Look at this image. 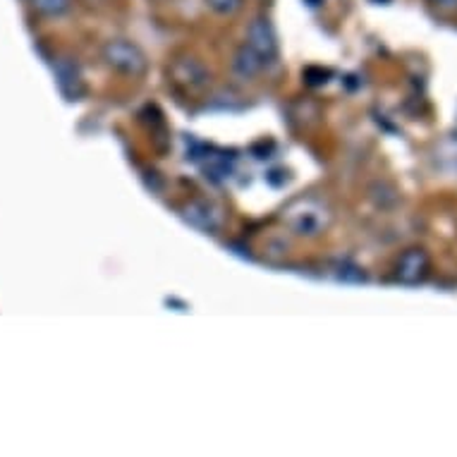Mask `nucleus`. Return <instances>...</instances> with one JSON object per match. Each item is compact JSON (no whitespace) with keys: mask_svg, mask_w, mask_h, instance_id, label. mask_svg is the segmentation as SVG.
<instances>
[{"mask_svg":"<svg viewBox=\"0 0 457 457\" xmlns=\"http://www.w3.org/2000/svg\"><path fill=\"white\" fill-rule=\"evenodd\" d=\"M104 58L112 70H118L122 75L139 77L146 72V55H144V51L137 44H132V41H125V38L108 41L104 48Z\"/></svg>","mask_w":457,"mask_h":457,"instance_id":"1","label":"nucleus"},{"mask_svg":"<svg viewBox=\"0 0 457 457\" xmlns=\"http://www.w3.org/2000/svg\"><path fill=\"white\" fill-rule=\"evenodd\" d=\"M247 44L254 48L263 61L269 62L278 55V38L276 31L270 27L266 17H254L247 27Z\"/></svg>","mask_w":457,"mask_h":457,"instance_id":"2","label":"nucleus"},{"mask_svg":"<svg viewBox=\"0 0 457 457\" xmlns=\"http://www.w3.org/2000/svg\"><path fill=\"white\" fill-rule=\"evenodd\" d=\"M428 273V256L424 249H407L397 262V280L405 285L421 283Z\"/></svg>","mask_w":457,"mask_h":457,"instance_id":"3","label":"nucleus"},{"mask_svg":"<svg viewBox=\"0 0 457 457\" xmlns=\"http://www.w3.org/2000/svg\"><path fill=\"white\" fill-rule=\"evenodd\" d=\"M263 65H266V61H263L262 55H259L249 44L240 46L237 53H235L233 72L237 77H242V79H252V77H256L263 70Z\"/></svg>","mask_w":457,"mask_h":457,"instance_id":"6","label":"nucleus"},{"mask_svg":"<svg viewBox=\"0 0 457 457\" xmlns=\"http://www.w3.org/2000/svg\"><path fill=\"white\" fill-rule=\"evenodd\" d=\"M206 5L218 15H235L237 10H242L245 0H206Z\"/></svg>","mask_w":457,"mask_h":457,"instance_id":"8","label":"nucleus"},{"mask_svg":"<svg viewBox=\"0 0 457 457\" xmlns=\"http://www.w3.org/2000/svg\"><path fill=\"white\" fill-rule=\"evenodd\" d=\"M428 3L441 10V12H455L457 10V0H428Z\"/></svg>","mask_w":457,"mask_h":457,"instance_id":"10","label":"nucleus"},{"mask_svg":"<svg viewBox=\"0 0 457 457\" xmlns=\"http://www.w3.org/2000/svg\"><path fill=\"white\" fill-rule=\"evenodd\" d=\"M182 218L187 220L189 225H195L204 233H213L218 228V213L216 209L206 202H189L185 209H182Z\"/></svg>","mask_w":457,"mask_h":457,"instance_id":"5","label":"nucleus"},{"mask_svg":"<svg viewBox=\"0 0 457 457\" xmlns=\"http://www.w3.org/2000/svg\"><path fill=\"white\" fill-rule=\"evenodd\" d=\"M173 77L175 82L187 87V89H202L209 84V72L204 68L202 62L195 58H182L173 65Z\"/></svg>","mask_w":457,"mask_h":457,"instance_id":"4","label":"nucleus"},{"mask_svg":"<svg viewBox=\"0 0 457 457\" xmlns=\"http://www.w3.org/2000/svg\"><path fill=\"white\" fill-rule=\"evenodd\" d=\"M340 280H350V283H361L364 280V273H361L360 266H353V263H343L340 266V273H337Z\"/></svg>","mask_w":457,"mask_h":457,"instance_id":"9","label":"nucleus"},{"mask_svg":"<svg viewBox=\"0 0 457 457\" xmlns=\"http://www.w3.org/2000/svg\"><path fill=\"white\" fill-rule=\"evenodd\" d=\"M31 5L41 12V15L48 17H58L62 12H68L72 0H31Z\"/></svg>","mask_w":457,"mask_h":457,"instance_id":"7","label":"nucleus"}]
</instances>
